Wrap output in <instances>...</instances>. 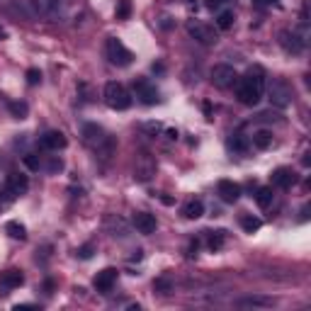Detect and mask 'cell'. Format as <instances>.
<instances>
[{
	"label": "cell",
	"mask_w": 311,
	"mask_h": 311,
	"mask_svg": "<svg viewBox=\"0 0 311 311\" xmlns=\"http://www.w3.org/2000/svg\"><path fill=\"white\" fill-rule=\"evenodd\" d=\"M183 214H185L187 219H199V216L204 214V204H202V199H190L185 207H183Z\"/></svg>",
	"instance_id": "obj_21"
},
{
	"label": "cell",
	"mask_w": 311,
	"mask_h": 311,
	"mask_svg": "<svg viewBox=\"0 0 311 311\" xmlns=\"http://www.w3.org/2000/svg\"><path fill=\"white\" fill-rule=\"evenodd\" d=\"M5 231H8L13 238H20V241L27 236V229L20 224V221H8V224H5Z\"/></svg>",
	"instance_id": "obj_26"
},
{
	"label": "cell",
	"mask_w": 311,
	"mask_h": 311,
	"mask_svg": "<svg viewBox=\"0 0 311 311\" xmlns=\"http://www.w3.org/2000/svg\"><path fill=\"white\" fill-rule=\"evenodd\" d=\"M255 202H258V207L268 209V207L273 204V187H260V190L255 192Z\"/></svg>",
	"instance_id": "obj_24"
},
{
	"label": "cell",
	"mask_w": 311,
	"mask_h": 311,
	"mask_svg": "<svg viewBox=\"0 0 311 311\" xmlns=\"http://www.w3.org/2000/svg\"><path fill=\"white\" fill-rule=\"evenodd\" d=\"M226 3H229V0H207V8H209V10H216V13H219V10L224 8Z\"/></svg>",
	"instance_id": "obj_35"
},
{
	"label": "cell",
	"mask_w": 311,
	"mask_h": 311,
	"mask_svg": "<svg viewBox=\"0 0 311 311\" xmlns=\"http://www.w3.org/2000/svg\"><path fill=\"white\" fill-rule=\"evenodd\" d=\"M41 168H47L51 175H56V173H61L63 170V161L59 158V156H51L49 163H47V165H41Z\"/></svg>",
	"instance_id": "obj_29"
},
{
	"label": "cell",
	"mask_w": 311,
	"mask_h": 311,
	"mask_svg": "<svg viewBox=\"0 0 311 311\" xmlns=\"http://www.w3.org/2000/svg\"><path fill=\"white\" fill-rule=\"evenodd\" d=\"M273 131L270 129H258L255 134H253V139H250V144L255 146V149H260V151H265V149H270L273 146Z\"/></svg>",
	"instance_id": "obj_19"
},
{
	"label": "cell",
	"mask_w": 311,
	"mask_h": 311,
	"mask_svg": "<svg viewBox=\"0 0 311 311\" xmlns=\"http://www.w3.org/2000/svg\"><path fill=\"white\" fill-rule=\"evenodd\" d=\"M265 3H275V0H265Z\"/></svg>",
	"instance_id": "obj_36"
},
{
	"label": "cell",
	"mask_w": 311,
	"mask_h": 311,
	"mask_svg": "<svg viewBox=\"0 0 311 311\" xmlns=\"http://www.w3.org/2000/svg\"><path fill=\"white\" fill-rule=\"evenodd\" d=\"M187 34L195 39V41L204 44V47L216 44V32H214V27L204 25V22H199V20H190V22H187Z\"/></svg>",
	"instance_id": "obj_7"
},
{
	"label": "cell",
	"mask_w": 311,
	"mask_h": 311,
	"mask_svg": "<svg viewBox=\"0 0 311 311\" xmlns=\"http://www.w3.org/2000/svg\"><path fill=\"white\" fill-rule=\"evenodd\" d=\"M39 146L44 151H61L68 146V141L63 137V131L59 129H51V131H44L41 137H39Z\"/></svg>",
	"instance_id": "obj_11"
},
{
	"label": "cell",
	"mask_w": 311,
	"mask_h": 311,
	"mask_svg": "<svg viewBox=\"0 0 311 311\" xmlns=\"http://www.w3.org/2000/svg\"><path fill=\"white\" fill-rule=\"evenodd\" d=\"M280 44H282V49H285L287 54H301L306 41L299 37L297 32H282V34H280Z\"/></svg>",
	"instance_id": "obj_14"
},
{
	"label": "cell",
	"mask_w": 311,
	"mask_h": 311,
	"mask_svg": "<svg viewBox=\"0 0 311 311\" xmlns=\"http://www.w3.org/2000/svg\"><path fill=\"white\" fill-rule=\"evenodd\" d=\"M268 95H270V102H273V107H280V110H285L292 105V87L287 85L285 80H273L270 87H268Z\"/></svg>",
	"instance_id": "obj_6"
},
{
	"label": "cell",
	"mask_w": 311,
	"mask_h": 311,
	"mask_svg": "<svg viewBox=\"0 0 311 311\" xmlns=\"http://www.w3.org/2000/svg\"><path fill=\"white\" fill-rule=\"evenodd\" d=\"M80 137H83V144H85L87 149H93L95 153L105 156V158H107V156L112 153V149H114L112 137H110V134L98 124H83Z\"/></svg>",
	"instance_id": "obj_2"
},
{
	"label": "cell",
	"mask_w": 311,
	"mask_h": 311,
	"mask_svg": "<svg viewBox=\"0 0 311 311\" xmlns=\"http://www.w3.org/2000/svg\"><path fill=\"white\" fill-rule=\"evenodd\" d=\"M231 149L238 151V153H246V151H248V141L241 137V134H236V137L231 139Z\"/></svg>",
	"instance_id": "obj_30"
},
{
	"label": "cell",
	"mask_w": 311,
	"mask_h": 311,
	"mask_svg": "<svg viewBox=\"0 0 311 311\" xmlns=\"http://www.w3.org/2000/svg\"><path fill=\"white\" fill-rule=\"evenodd\" d=\"M238 306H258V309H270L275 306V299L270 297H243L236 301Z\"/></svg>",
	"instance_id": "obj_20"
},
{
	"label": "cell",
	"mask_w": 311,
	"mask_h": 311,
	"mask_svg": "<svg viewBox=\"0 0 311 311\" xmlns=\"http://www.w3.org/2000/svg\"><path fill=\"white\" fill-rule=\"evenodd\" d=\"M105 49H107V59H110L114 66H119V68H126L129 63L134 61V54L126 49L119 39H114V37L107 39V47H105Z\"/></svg>",
	"instance_id": "obj_5"
},
{
	"label": "cell",
	"mask_w": 311,
	"mask_h": 311,
	"mask_svg": "<svg viewBox=\"0 0 311 311\" xmlns=\"http://www.w3.org/2000/svg\"><path fill=\"white\" fill-rule=\"evenodd\" d=\"M234 20H236V17H234V10H219V13H216V27L224 29V32L234 27Z\"/></svg>",
	"instance_id": "obj_23"
},
{
	"label": "cell",
	"mask_w": 311,
	"mask_h": 311,
	"mask_svg": "<svg viewBox=\"0 0 311 311\" xmlns=\"http://www.w3.org/2000/svg\"><path fill=\"white\" fill-rule=\"evenodd\" d=\"M265 95V73L262 68H250L246 75L236 80V98L246 107H255Z\"/></svg>",
	"instance_id": "obj_1"
},
{
	"label": "cell",
	"mask_w": 311,
	"mask_h": 311,
	"mask_svg": "<svg viewBox=\"0 0 311 311\" xmlns=\"http://www.w3.org/2000/svg\"><path fill=\"white\" fill-rule=\"evenodd\" d=\"M238 80V73L234 66H226V63H219V66H214L212 68V83L216 87H221V90H229V87H234Z\"/></svg>",
	"instance_id": "obj_8"
},
{
	"label": "cell",
	"mask_w": 311,
	"mask_h": 311,
	"mask_svg": "<svg viewBox=\"0 0 311 311\" xmlns=\"http://www.w3.org/2000/svg\"><path fill=\"white\" fill-rule=\"evenodd\" d=\"M260 226H262V221L258 216H253V214H243V216H241V229H243L246 234H255Z\"/></svg>",
	"instance_id": "obj_22"
},
{
	"label": "cell",
	"mask_w": 311,
	"mask_h": 311,
	"mask_svg": "<svg viewBox=\"0 0 311 311\" xmlns=\"http://www.w3.org/2000/svg\"><path fill=\"white\" fill-rule=\"evenodd\" d=\"M216 192H219V197L224 199L226 204H236L238 199H241V185L234 183V180H219Z\"/></svg>",
	"instance_id": "obj_12"
},
{
	"label": "cell",
	"mask_w": 311,
	"mask_h": 311,
	"mask_svg": "<svg viewBox=\"0 0 311 311\" xmlns=\"http://www.w3.org/2000/svg\"><path fill=\"white\" fill-rule=\"evenodd\" d=\"M134 173H137V177L139 180H144V183L151 180V175L156 173V163L149 158V153H141V158H139L137 170H134Z\"/></svg>",
	"instance_id": "obj_17"
},
{
	"label": "cell",
	"mask_w": 311,
	"mask_h": 311,
	"mask_svg": "<svg viewBox=\"0 0 311 311\" xmlns=\"http://www.w3.org/2000/svg\"><path fill=\"white\" fill-rule=\"evenodd\" d=\"M153 289H158V292H168V289H170V282H168L165 277H161V280H156V282H153Z\"/></svg>",
	"instance_id": "obj_34"
},
{
	"label": "cell",
	"mask_w": 311,
	"mask_h": 311,
	"mask_svg": "<svg viewBox=\"0 0 311 311\" xmlns=\"http://www.w3.org/2000/svg\"><path fill=\"white\" fill-rule=\"evenodd\" d=\"M22 161H25V165L29 170H39V168H41V158H39L37 153H27Z\"/></svg>",
	"instance_id": "obj_31"
},
{
	"label": "cell",
	"mask_w": 311,
	"mask_h": 311,
	"mask_svg": "<svg viewBox=\"0 0 311 311\" xmlns=\"http://www.w3.org/2000/svg\"><path fill=\"white\" fill-rule=\"evenodd\" d=\"M134 226H137L139 234L149 236V234H153V231L158 229V221H156V216H153V214L141 212V214H137V216H134Z\"/></svg>",
	"instance_id": "obj_15"
},
{
	"label": "cell",
	"mask_w": 311,
	"mask_h": 311,
	"mask_svg": "<svg viewBox=\"0 0 311 311\" xmlns=\"http://www.w3.org/2000/svg\"><path fill=\"white\" fill-rule=\"evenodd\" d=\"M8 110H10V114H13L15 119H25L27 114H29L27 102H10V105H8Z\"/></svg>",
	"instance_id": "obj_25"
},
{
	"label": "cell",
	"mask_w": 311,
	"mask_h": 311,
	"mask_svg": "<svg viewBox=\"0 0 311 311\" xmlns=\"http://www.w3.org/2000/svg\"><path fill=\"white\" fill-rule=\"evenodd\" d=\"M102 98H105V102H107L112 110H126V107L131 105V95H129V90H126L122 83H117V80H110V83L105 85Z\"/></svg>",
	"instance_id": "obj_4"
},
{
	"label": "cell",
	"mask_w": 311,
	"mask_h": 311,
	"mask_svg": "<svg viewBox=\"0 0 311 311\" xmlns=\"http://www.w3.org/2000/svg\"><path fill=\"white\" fill-rule=\"evenodd\" d=\"M270 180H273L275 187H280V190H287V187H292L294 183H297V173H294L292 168H277V170H273Z\"/></svg>",
	"instance_id": "obj_13"
},
{
	"label": "cell",
	"mask_w": 311,
	"mask_h": 311,
	"mask_svg": "<svg viewBox=\"0 0 311 311\" xmlns=\"http://www.w3.org/2000/svg\"><path fill=\"white\" fill-rule=\"evenodd\" d=\"M27 83H29V85H39V83H41V71L29 68V71H27Z\"/></svg>",
	"instance_id": "obj_33"
},
{
	"label": "cell",
	"mask_w": 311,
	"mask_h": 311,
	"mask_svg": "<svg viewBox=\"0 0 311 311\" xmlns=\"http://www.w3.org/2000/svg\"><path fill=\"white\" fill-rule=\"evenodd\" d=\"M224 238H226V231H214V234H209V248L212 250H219L221 246H224Z\"/></svg>",
	"instance_id": "obj_28"
},
{
	"label": "cell",
	"mask_w": 311,
	"mask_h": 311,
	"mask_svg": "<svg viewBox=\"0 0 311 311\" xmlns=\"http://www.w3.org/2000/svg\"><path fill=\"white\" fill-rule=\"evenodd\" d=\"M134 95L139 98V102H144V105H156L158 100H161V93H158V87L149 83L146 78H139L134 80Z\"/></svg>",
	"instance_id": "obj_9"
},
{
	"label": "cell",
	"mask_w": 311,
	"mask_h": 311,
	"mask_svg": "<svg viewBox=\"0 0 311 311\" xmlns=\"http://www.w3.org/2000/svg\"><path fill=\"white\" fill-rule=\"evenodd\" d=\"M27 190H29V180H27V175L10 173L8 177H5V183L0 185V202L10 204V202H15L17 197H22Z\"/></svg>",
	"instance_id": "obj_3"
},
{
	"label": "cell",
	"mask_w": 311,
	"mask_h": 311,
	"mask_svg": "<svg viewBox=\"0 0 311 311\" xmlns=\"http://www.w3.org/2000/svg\"><path fill=\"white\" fill-rule=\"evenodd\" d=\"M117 270L114 268H105V270H100L98 275H95V280H93V285H95V289H98L100 294H110L112 292V287L117 285Z\"/></svg>",
	"instance_id": "obj_10"
},
{
	"label": "cell",
	"mask_w": 311,
	"mask_h": 311,
	"mask_svg": "<svg viewBox=\"0 0 311 311\" xmlns=\"http://www.w3.org/2000/svg\"><path fill=\"white\" fill-rule=\"evenodd\" d=\"M131 15V0H119L117 3V20H129Z\"/></svg>",
	"instance_id": "obj_27"
},
{
	"label": "cell",
	"mask_w": 311,
	"mask_h": 311,
	"mask_svg": "<svg viewBox=\"0 0 311 311\" xmlns=\"http://www.w3.org/2000/svg\"><path fill=\"white\" fill-rule=\"evenodd\" d=\"M32 3H34V8H37L41 15L56 17V15L63 10V5H66L68 0H32Z\"/></svg>",
	"instance_id": "obj_16"
},
{
	"label": "cell",
	"mask_w": 311,
	"mask_h": 311,
	"mask_svg": "<svg viewBox=\"0 0 311 311\" xmlns=\"http://www.w3.org/2000/svg\"><path fill=\"white\" fill-rule=\"evenodd\" d=\"M93 253H95V246H93V243H85V246H80V248L75 250V255H78V258H83V260L93 258Z\"/></svg>",
	"instance_id": "obj_32"
},
{
	"label": "cell",
	"mask_w": 311,
	"mask_h": 311,
	"mask_svg": "<svg viewBox=\"0 0 311 311\" xmlns=\"http://www.w3.org/2000/svg\"><path fill=\"white\" fill-rule=\"evenodd\" d=\"M0 285L5 287V289H17V287L25 285V275L20 273V270H5V273L0 275Z\"/></svg>",
	"instance_id": "obj_18"
}]
</instances>
